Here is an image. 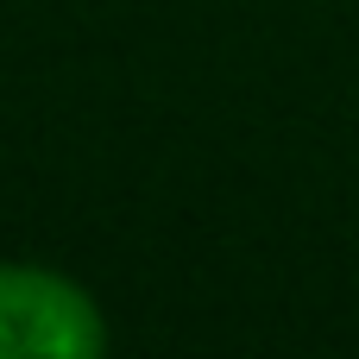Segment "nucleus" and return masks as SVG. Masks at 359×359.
<instances>
[{"label": "nucleus", "instance_id": "nucleus-1", "mask_svg": "<svg viewBox=\"0 0 359 359\" xmlns=\"http://www.w3.org/2000/svg\"><path fill=\"white\" fill-rule=\"evenodd\" d=\"M101 303L50 265H0V359H101Z\"/></svg>", "mask_w": 359, "mask_h": 359}]
</instances>
